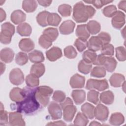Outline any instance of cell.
Masks as SVG:
<instances>
[{"mask_svg": "<svg viewBox=\"0 0 126 126\" xmlns=\"http://www.w3.org/2000/svg\"><path fill=\"white\" fill-rule=\"evenodd\" d=\"M97 37L101 40L103 44V46L104 45L109 44L111 41L110 35L108 33L106 32H101L98 34Z\"/></svg>", "mask_w": 126, "mask_h": 126, "instance_id": "obj_52", "label": "cell"}, {"mask_svg": "<svg viewBox=\"0 0 126 126\" xmlns=\"http://www.w3.org/2000/svg\"><path fill=\"white\" fill-rule=\"evenodd\" d=\"M42 34L44 35L51 41L53 42L57 38L59 35V32L57 29L49 27L43 31Z\"/></svg>", "mask_w": 126, "mask_h": 126, "instance_id": "obj_31", "label": "cell"}, {"mask_svg": "<svg viewBox=\"0 0 126 126\" xmlns=\"http://www.w3.org/2000/svg\"><path fill=\"white\" fill-rule=\"evenodd\" d=\"M38 78L35 75L32 73L28 75L26 78V83L27 86L31 88L37 87L39 84Z\"/></svg>", "mask_w": 126, "mask_h": 126, "instance_id": "obj_35", "label": "cell"}, {"mask_svg": "<svg viewBox=\"0 0 126 126\" xmlns=\"http://www.w3.org/2000/svg\"><path fill=\"white\" fill-rule=\"evenodd\" d=\"M75 26V23L72 20H66L63 21L59 27L60 33L63 35L69 34L73 32Z\"/></svg>", "mask_w": 126, "mask_h": 126, "instance_id": "obj_11", "label": "cell"}, {"mask_svg": "<svg viewBox=\"0 0 126 126\" xmlns=\"http://www.w3.org/2000/svg\"><path fill=\"white\" fill-rule=\"evenodd\" d=\"M49 13L50 12L47 11H43L37 14L36 16V21L40 26L45 27L48 25L47 19Z\"/></svg>", "mask_w": 126, "mask_h": 126, "instance_id": "obj_36", "label": "cell"}, {"mask_svg": "<svg viewBox=\"0 0 126 126\" xmlns=\"http://www.w3.org/2000/svg\"><path fill=\"white\" fill-rule=\"evenodd\" d=\"M103 44L97 36H92L88 42V48L89 50L94 52L100 50Z\"/></svg>", "mask_w": 126, "mask_h": 126, "instance_id": "obj_16", "label": "cell"}, {"mask_svg": "<svg viewBox=\"0 0 126 126\" xmlns=\"http://www.w3.org/2000/svg\"><path fill=\"white\" fill-rule=\"evenodd\" d=\"M30 61L33 63H37L43 62L44 61L43 54L40 51L34 50L30 52L28 55Z\"/></svg>", "mask_w": 126, "mask_h": 126, "instance_id": "obj_22", "label": "cell"}, {"mask_svg": "<svg viewBox=\"0 0 126 126\" xmlns=\"http://www.w3.org/2000/svg\"><path fill=\"white\" fill-rule=\"evenodd\" d=\"M53 90L47 86H41L36 87L35 97L42 107H46L49 102L50 97Z\"/></svg>", "mask_w": 126, "mask_h": 126, "instance_id": "obj_3", "label": "cell"}, {"mask_svg": "<svg viewBox=\"0 0 126 126\" xmlns=\"http://www.w3.org/2000/svg\"><path fill=\"white\" fill-rule=\"evenodd\" d=\"M87 29L90 34L94 35L98 33L101 29L100 24L94 20L90 21L87 25Z\"/></svg>", "mask_w": 126, "mask_h": 126, "instance_id": "obj_30", "label": "cell"}, {"mask_svg": "<svg viewBox=\"0 0 126 126\" xmlns=\"http://www.w3.org/2000/svg\"><path fill=\"white\" fill-rule=\"evenodd\" d=\"M65 98V94L64 92L61 91H56L53 95L52 99L56 102H62Z\"/></svg>", "mask_w": 126, "mask_h": 126, "instance_id": "obj_51", "label": "cell"}, {"mask_svg": "<svg viewBox=\"0 0 126 126\" xmlns=\"http://www.w3.org/2000/svg\"><path fill=\"white\" fill-rule=\"evenodd\" d=\"M5 65L2 62H0V71H1V74H2L5 70Z\"/></svg>", "mask_w": 126, "mask_h": 126, "instance_id": "obj_59", "label": "cell"}, {"mask_svg": "<svg viewBox=\"0 0 126 126\" xmlns=\"http://www.w3.org/2000/svg\"><path fill=\"white\" fill-rule=\"evenodd\" d=\"M97 56V54L94 51L90 50L85 51L82 55L83 60L88 63H94Z\"/></svg>", "mask_w": 126, "mask_h": 126, "instance_id": "obj_34", "label": "cell"}, {"mask_svg": "<svg viewBox=\"0 0 126 126\" xmlns=\"http://www.w3.org/2000/svg\"><path fill=\"white\" fill-rule=\"evenodd\" d=\"M125 122L123 115L120 112L112 113L109 119V123L113 126H120Z\"/></svg>", "mask_w": 126, "mask_h": 126, "instance_id": "obj_26", "label": "cell"}, {"mask_svg": "<svg viewBox=\"0 0 126 126\" xmlns=\"http://www.w3.org/2000/svg\"><path fill=\"white\" fill-rule=\"evenodd\" d=\"M92 64L84 62L83 60L80 61L78 64V69L81 73L87 74L92 70Z\"/></svg>", "mask_w": 126, "mask_h": 126, "instance_id": "obj_39", "label": "cell"}, {"mask_svg": "<svg viewBox=\"0 0 126 126\" xmlns=\"http://www.w3.org/2000/svg\"><path fill=\"white\" fill-rule=\"evenodd\" d=\"M100 100L101 102L106 105L112 104L114 100V95L111 91L103 92L100 94Z\"/></svg>", "mask_w": 126, "mask_h": 126, "instance_id": "obj_25", "label": "cell"}, {"mask_svg": "<svg viewBox=\"0 0 126 126\" xmlns=\"http://www.w3.org/2000/svg\"><path fill=\"white\" fill-rule=\"evenodd\" d=\"M126 15L121 11H117L112 17L111 23L112 26L116 29H121L125 24Z\"/></svg>", "mask_w": 126, "mask_h": 126, "instance_id": "obj_9", "label": "cell"}, {"mask_svg": "<svg viewBox=\"0 0 126 126\" xmlns=\"http://www.w3.org/2000/svg\"><path fill=\"white\" fill-rule=\"evenodd\" d=\"M62 18L56 13H50L47 17V23L48 25L57 27L60 23Z\"/></svg>", "mask_w": 126, "mask_h": 126, "instance_id": "obj_33", "label": "cell"}, {"mask_svg": "<svg viewBox=\"0 0 126 126\" xmlns=\"http://www.w3.org/2000/svg\"><path fill=\"white\" fill-rule=\"evenodd\" d=\"M101 54L105 56H112L114 54V47L111 44L103 45L100 49Z\"/></svg>", "mask_w": 126, "mask_h": 126, "instance_id": "obj_46", "label": "cell"}, {"mask_svg": "<svg viewBox=\"0 0 126 126\" xmlns=\"http://www.w3.org/2000/svg\"><path fill=\"white\" fill-rule=\"evenodd\" d=\"M62 50L58 47H53L46 52L47 59L51 62H54L62 57Z\"/></svg>", "mask_w": 126, "mask_h": 126, "instance_id": "obj_14", "label": "cell"}, {"mask_svg": "<svg viewBox=\"0 0 126 126\" xmlns=\"http://www.w3.org/2000/svg\"><path fill=\"white\" fill-rule=\"evenodd\" d=\"M106 58V56L102 54H99L98 55H97L96 58L93 64L94 65H98V66H100V65L103 66L105 61Z\"/></svg>", "mask_w": 126, "mask_h": 126, "instance_id": "obj_53", "label": "cell"}, {"mask_svg": "<svg viewBox=\"0 0 126 126\" xmlns=\"http://www.w3.org/2000/svg\"><path fill=\"white\" fill-rule=\"evenodd\" d=\"M108 115V108L105 105L99 103L94 108V117L96 119L102 122H105L107 120Z\"/></svg>", "mask_w": 126, "mask_h": 126, "instance_id": "obj_7", "label": "cell"}, {"mask_svg": "<svg viewBox=\"0 0 126 126\" xmlns=\"http://www.w3.org/2000/svg\"><path fill=\"white\" fill-rule=\"evenodd\" d=\"M106 75V69L101 66H96L91 70V76L96 78H102Z\"/></svg>", "mask_w": 126, "mask_h": 126, "instance_id": "obj_37", "label": "cell"}, {"mask_svg": "<svg viewBox=\"0 0 126 126\" xmlns=\"http://www.w3.org/2000/svg\"><path fill=\"white\" fill-rule=\"evenodd\" d=\"M126 0L121 1L118 4L119 8L124 10V11H126Z\"/></svg>", "mask_w": 126, "mask_h": 126, "instance_id": "obj_58", "label": "cell"}, {"mask_svg": "<svg viewBox=\"0 0 126 126\" xmlns=\"http://www.w3.org/2000/svg\"><path fill=\"white\" fill-rule=\"evenodd\" d=\"M36 87L32 88L27 86L23 88L25 92L24 99L19 102L11 104V108L26 115H33L41 110L43 107L35 95Z\"/></svg>", "mask_w": 126, "mask_h": 126, "instance_id": "obj_1", "label": "cell"}, {"mask_svg": "<svg viewBox=\"0 0 126 126\" xmlns=\"http://www.w3.org/2000/svg\"><path fill=\"white\" fill-rule=\"evenodd\" d=\"M37 2L41 6L44 7H47L49 6L52 1V0H37Z\"/></svg>", "mask_w": 126, "mask_h": 126, "instance_id": "obj_55", "label": "cell"}, {"mask_svg": "<svg viewBox=\"0 0 126 126\" xmlns=\"http://www.w3.org/2000/svg\"><path fill=\"white\" fill-rule=\"evenodd\" d=\"M89 123L88 118L81 112H78L74 121V124L76 126H85Z\"/></svg>", "mask_w": 126, "mask_h": 126, "instance_id": "obj_38", "label": "cell"}, {"mask_svg": "<svg viewBox=\"0 0 126 126\" xmlns=\"http://www.w3.org/2000/svg\"><path fill=\"white\" fill-rule=\"evenodd\" d=\"M48 110L52 120H58L62 118V108L57 103L51 102L48 106Z\"/></svg>", "mask_w": 126, "mask_h": 126, "instance_id": "obj_8", "label": "cell"}, {"mask_svg": "<svg viewBox=\"0 0 126 126\" xmlns=\"http://www.w3.org/2000/svg\"><path fill=\"white\" fill-rule=\"evenodd\" d=\"M29 60V57L24 52H20L17 53L15 57V62L19 65H23L27 63Z\"/></svg>", "mask_w": 126, "mask_h": 126, "instance_id": "obj_41", "label": "cell"}, {"mask_svg": "<svg viewBox=\"0 0 126 126\" xmlns=\"http://www.w3.org/2000/svg\"><path fill=\"white\" fill-rule=\"evenodd\" d=\"M85 77L76 73L74 74L69 81V84L72 88H82L85 85Z\"/></svg>", "mask_w": 126, "mask_h": 126, "instance_id": "obj_12", "label": "cell"}, {"mask_svg": "<svg viewBox=\"0 0 126 126\" xmlns=\"http://www.w3.org/2000/svg\"><path fill=\"white\" fill-rule=\"evenodd\" d=\"M99 93L94 90H90L87 94V100L94 104H97L99 102Z\"/></svg>", "mask_w": 126, "mask_h": 126, "instance_id": "obj_42", "label": "cell"}, {"mask_svg": "<svg viewBox=\"0 0 126 126\" xmlns=\"http://www.w3.org/2000/svg\"><path fill=\"white\" fill-rule=\"evenodd\" d=\"M14 52L9 48L2 49L0 53V58L1 61L5 63H10L14 58Z\"/></svg>", "mask_w": 126, "mask_h": 126, "instance_id": "obj_18", "label": "cell"}, {"mask_svg": "<svg viewBox=\"0 0 126 126\" xmlns=\"http://www.w3.org/2000/svg\"><path fill=\"white\" fill-rule=\"evenodd\" d=\"M63 52L65 57L68 59H74L77 55V53L75 49L71 45L66 47L64 49Z\"/></svg>", "mask_w": 126, "mask_h": 126, "instance_id": "obj_44", "label": "cell"}, {"mask_svg": "<svg viewBox=\"0 0 126 126\" xmlns=\"http://www.w3.org/2000/svg\"><path fill=\"white\" fill-rule=\"evenodd\" d=\"M38 43L43 48L47 49L52 45V41L44 35L42 34L39 38Z\"/></svg>", "mask_w": 126, "mask_h": 126, "instance_id": "obj_48", "label": "cell"}, {"mask_svg": "<svg viewBox=\"0 0 126 126\" xmlns=\"http://www.w3.org/2000/svg\"><path fill=\"white\" fill-rule=\"evenodd\" d=\"M125 81V76L120 73H115L113 74L109 79L110 85L115 88L121 87Z\"/></svg>", "mask_w": 126, "mask_h": 126, "instance_id": "obj_20", "label": "cell"}, {"mask_svg": "<svg viewBox=\"0 0 126 126\" xmlns=\"http://www.w3.org/2000/svg\"><path fill=\"white\" fill-rule=\"evenodd\" d=\"M8 119L7 112L4 111L3 104L1 102L0 110V125L3 126L6 125L8 123Z\"/></svg>", "mask_w": 126, "mask_h": 126, "instance_id": "obj_49", "label": "cell"}, {"mask_svg": "<svg viewBox=\"0 0 126 126\" xmlns=\"http://www.w3.org/2000/svg\"><path fill=\"white\" fill-rule=\"evenodd\" d=\"M116 6L114 5H110L104 7L102 10V13L104 16L107 17H112L117 12Z\"/></svg>", "mask_w": 126, "mask_h": 126, "instance_id": "obj_43", "label": "cell"}, {"mask_svg": "<svg viewBox=\"0 0 126 126\" xmlns=\"http://www.w3.org/2000/svg\"><path fill=\"white\" fill-rule=\"evenodd\" d=\"M0 22H2L6 18L5 12L2 8H0Z\"/></svg>", "mask_w": 126, "mask_h": 126, "instance_id": "obj_57", "label": "cell"}, {"mask_svg": "<svg viewBox=\"0 0 126 126\" xmlns=\"http://www.w3.org/2000/svg\"><path fill=\"white\" fill-rule=\"evenodd\" d=\"M24 74L20 69L15 68L11 70L9 73V80L12 84L20 85L24 82Z\"/></svg>", "mask_w": 126, "mask_h": 126, "instance_id": "obj_6", "label": "cell"}, {"mask_svg": "<svg viewBox=\"0 0 126 126\" xmlns=\"http://www.w3.org/2000/svg\"><path fill=\"white\" fill-rule=\"evenodd\" d=\"M15 32V27L10 22H5L1 25L0 33V42L4 44H8L11 42V38Z\"/></svg>", "mask_w": 126, "mask_h": 126, "instance_id": "obj_4", "label": "cell"}, {"mask_svg": "<svg viewBox=\"0 0 126 126\" xmlns=\"http://www.w3.org/2000/svg\"><path fill=\"white\" fill-rule=\"evenodd\" d=\"M74 46L76 47L78 51L80 52H83L88 47V41L87 40L77 38L74 42Z\"/></svg>", "mask_w": 126, "mask_h": 126, "instance_id": "obj_45", "label": "cell"}, {"mask_svg": "<svg viewBox=\"0 0 126 126\" xmlns=\"http://www.w3.org/2000/svg\"><path fill=\"white\" fill-rule=\"evenodd\" d=\"M95 9L91 5H86L82 1L77 2L73 6L72 18L76 23H85L93 17Z\"/></svg>", "mask_w": 126, "mask_h": 126, "instance_id": "obj_2", "label": "cell"}, {"mask_svg": "<svg viewBox=\"0 0 126 126\" xmlns=\"http://www.w3.org/2000/svg\"><path fill=\"white\" fill-rule=\"evenodd\" d=\"M76 35L78 38L87 40L90 37V34L87 29V25H78L76 29Z\"/></svg>", "mask_w": 126, "mask_h": 126, "instance_id": "obj_24", "label": "cell"}, {"mask_svg": "<svg viewBox=\"0 0 126 126\" xmlns=\"http://www.w3.org/2000/svg\"><path fill=\"white\" fill-rule=\"evenodd\" d=\"M48 126H51V125H57V126H65L66 124L62 121H56V122H50L48 124H47Z\"/></svg>", "mask_w": 126, "mask_h": 126, "instance_id": "obj_56", "label": "cell"}, {"mask_svg": "<svg viewBox=\"0 0 126 126\" xmlns=\"http://www.w3.org/2000/svg\"><path fill=\"white\" fill-rule=\"evenodd\" d=\"M82 113L89 119H93L94 118V107L89 103H85L81 106Z\"/></svg>", "mask_w": 126, "mask_h": 126, "instance_id": "obj_27", "label": "cell"}, {"mask_svg": "<svg viewBox=\"0 0 126 126\" xmlns=\"http://www.w3.org/2000/svg\"><path fill=\"white\" fill-rule=\"evenodd\" d=\"M109 87L107 81L106 79L96 80L93 79H89L86 85V89L87 90L96 89L98 91H103Z\"/></svg>", "mask_w": 126, "mask_h": 126, "instance_id": "obj_5", "label": "cell"}, {"mask_svg": "<svg viewBox=\"0 0 126 126\" xmlns=\"http://www.w3.org/2000/svg\"><path fill=\"white\" fill-rule=\"evenodd\" d=\"M71 96L75 103L80 105L85 100L86 93L83 90H75L72 92Z\"/></svg>", "mask_w": 126, "mask_h": 126, "instance_id": "obj_21", "label": "cell"}, {"mask_svg": "<svg viewBox=\"0 0 126 126\" xmlns=\"http://www.w3.org/2000/svg\"><path fill=\"white\" fill-rule=\"evenodd\" d=\"M10 19L12 23L18 25L23 23L26 20V15L21 10H16L11 13Z\"/></svg>", "mask_w": 126, "mask_h": 126, "instance_id": "obj_17", "label": "cell"}, {"mask_svg": "<svg viewBox=\"0 0 126 126\" xmlns=\"http://www.w3.org/2000/svg\"><path fill=\"white\" fill-rule=\"evenodd\" d=\"M9 124L11 126H22L26 125L25 121L23 119L21 113L18 112H13L9 113Z\"/></svg>", "mask_w": 126, "mask_h": 126, "instance_id": "obj_10", "label": "cell"}, {"mask_svg": "<svg viewBox=\"0 0 126 126\" xmlns=\"http://www.w3.org/2000/svg\"><path fill=\"white\" fill-rule=\"evenodd\" d=\"M37 7V3L35 0H24L22 2V8L28 13L34 12Z\"/></svg>", "mask_w": 126, "mask_h": 126, "instance_id": "obj_32", "label": "cell"}, {"mask_svg": "<svg viewBox=\"0 0 126 126\" xmlns=\"http://www.w3.org/2000/svg\"><path fill=\"white\" fill-rule=\"evenodd\" d=\"M71 104H73V102L71 100V99L69 97L65 98V99L63 102L60 103V106L62 108V109L63 110L65 106L68 105H71Z\"/></svg>", "mask_w": 126, "mask_h": 126, "instance_id": "obj_54", "label": "cell"}, {"mask_svg": "<svg viewBox=\"0 0 126 126\" xmlns=\"http://www.w3.org/2000/svg\"><path fill=\"white\" fill-rule=\"evenodd\" d=\"M0 5H2V2H4V0H0Z\"/></svg>", "mask_w": 126, "mask_h": 126, "instance_id": "obj_61", "label": "cell"}, {"mask_svg": "<svg viewBox=\"0 0 126 126\" xmlns=\"http://www.w3.org/2000/svg\"><path fill=\"white\" fill-rule=\"evenodd\" d=\"M58 10L63 17H68L71 15L72 7L69 4H63L59 6Z\"/></svg>", "mask_w": 126, "mask_h": 126, "instance_id": "obj_40", "label": "cell"}, {"mask_svg": "<svg viewBox=\"0 0 126 126\" xmlns=\"http://www.w3.org/2000/svg\"><path fill=\"white\" fill-rule=\"evenodd\" d=\"M19 48L25 52H29L34 48V43L30 38H23L19 43Z\"/></svg>", "mask_w": 126, "mask_h": 126, "instance_id": "obj_19", "label": "cell"}, {"mask_svg": "<svg viewBox=\"0 0 126 126\" xmlns=\"http://www.w3.org/2000/svg\"><path fill=\"white\" fill-rule=\"evenodd\" d=\"M45 71V66L43 63H37L33 64L31 68L30 73L37 76L38 77L42 76Z\"/></svg>", "mask_w": 126, "mask_h": 126, "instance_id": "obj_28", "label": "cell"}, {"mask_svg": "<svg viewBox=\"0 0 126 126\" xmlns=\"http://www.w3.org/2000/svg\"><path fill=\"white\" fill-rule=\"evenodd\" d=\"M89 125L90 126H98V125H101V124L99 123H98V122H97L96 121H94L92 122Z\"/></svg>", "mask_w": 126, "mask_h": 126, "instance_id": "obj_60", "label": "cell"}, {"mask_svg": "<svg viewBox=\"0 0 126 126\" xmlns=\"http://www.w3.org/2000/svg\"><path fill=\"white\" fill-rule=\"evenodd\" d=\"M86 3H92L94 5L96 8L100 9L104 5L108 4L109 3L112 2L113 1L110 0H90V1H84Z\"/></svg>", "mask_w": 126, "mask_h": 126, "instance_id": "obj_50", "label": "cell"}, {"mask_svg": "<svg viewBox=\"0 0 126 126\" xmlns=\"http://www.w3.org/2000/svg\"><path fill=\"white\" fill-rule=\"evenodd\" d=\"M17 32L22 36H28L32 32L31 26L27 23H23L17 27Z\"/></svg>", "mask_w": 126, "mask_h": 126, "instance_id": "obj_23", "label": "cell"}, {"mask_svg": "<svg viewBox=\"0 0 126 126\" xmlns=\"http://www.w3.org/2000/svg\"><path fill=\"white\" fill-rule=\"evenodd\" d=\"M116 56L119 61H125L126 60V51L125 48L123 46L117 47L116 48Z\"/></svg>", "mask_w": 126, "mask_h": 126, "instance_id": "obj_47", "label": "cell"}, {"mask_svg": "<svg viewBox=\"0 0 126 126\" xmlns=\"http://www.w3.org/2000/svg\"><path fill=\"white\" fill-rule=\"evenodd\" d=\"M25 92L23 89L18 87L13 88L9 93V97L10 99L15 103L21 101L24 98Z\"/></svg>", "mask_w": 126, "mask_h": 126, "instance_id": "obj_13", "label": "cell"}, {"mask_svg": "<svg viewBox=\"0 0 126 126\" xmlns=\"http://www.w3.org/2000/svg\"><path fill=\"white\" fill-rule=\"evenodd\" d=\"M63 119L66 122H71L77 111V108L76 106L73 105V104L68 105L65 106L63 108Z\"/></svg>", "mask_w": 126, "mask_h": 126, "instance_id": "obj_15", "label": "cell"}, {"mask_svg": "<svg viewBox=\"0 0 126 126\" xmlns=\"http://www.w3.org/2000/svg\"><path fill=\"white\" fill-rule=\"evenodd\" d=\"M117 64V62L114 58L112 57H106L105 61L103 66L109 72H112L115 69Z\"/></svg>", "mask_w": 126, "mask_h": 126, "instance_id": "obj_29", "label": "cell"}]
</instances>
